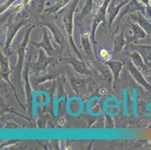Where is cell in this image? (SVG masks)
I'll use <instances>...</instances> for the list:
<instances>
[{"label": "cell", "mask_w": 151, "mask_h": 150, "mask_svg": "<svg viewBox=\"0 0 151 150\" xmlns=\"http://www.w3.org/2000/svg\"><path fill=\"white\" fill-rule=\"evenodd\" d=\"M100 56L105 60H110V54L106 50H101L100 51Z\"/></svg>", "instance_id": "1"}]
</instances>
